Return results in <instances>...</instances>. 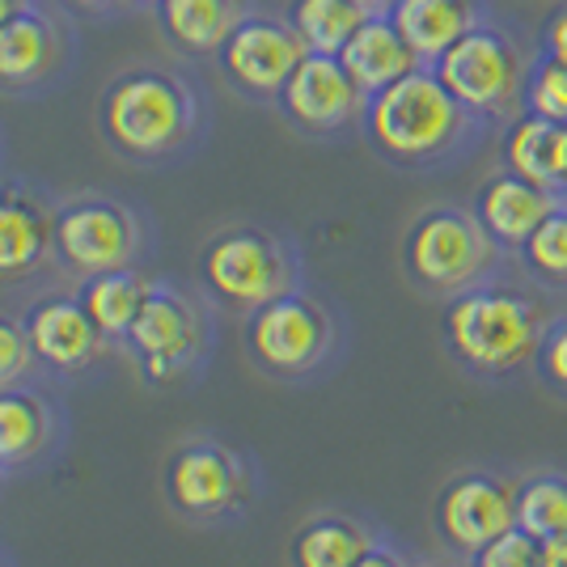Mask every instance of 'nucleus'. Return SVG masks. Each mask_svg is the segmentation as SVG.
<instances>
[{"label": "nucleus", "mask_w": 567, "mask_h": 567, "mask_svg": "<svg viewBox=\"0 0 567 567\" xmlns=\"http://www.w3.org/2000/svg\"><path fill=\"white\" fill-rule=\"evenodd\" d=\"M364 18L369 13L355 0H288V18L284 22L301 34L306 51L339 55Z\"/></svg>", "instance_id": "393cba45"}, {"label": "nucleus", "mask_w": 567, "mask_h": 567, "mask_svg": "<svg viewBox=\"0 0 567 567\" xmlns=\"http://www.w3.org/2000/svg\"><path fill=\"white\" fill-rule=\"evenodd\" d=\"M276 102H280L284 118L297 132L327 141V136H343V132L364 123L369 94L355 85L339 55L306 51V60L288 76V85L280 90Z\"/></svg>", "instance_id": "1a4fd4ad"}, {"label": "nucleus", "mask_w": 567, "mask_h": 567, "mask_svg": "<svg viewBox=\"0 0 567 567\" xmlns=\"http://www.w3.org/2000/svg\"><path fill=\"white\" fill-rule=\"evenodd\" d=\"M499 166L567 199V123L520 111L496 136Z\"/></svg>", "instance_id": "dca6fc26"}, {"label": "nucleus", "mask_w": 567, "mask_h": 567, "mask_svg": "<svg viewBox=\"0 0 567 567\" xmlns=\"http://www.w3.org/2000/svg\"><path fill=\"white\" fill-rule=\"evenodd\" d=\"M360 127H364L369 148L394 169L457 166L474 157L496 132L427 64L369 97Z\"/></svg>", "instance_id": "f257e3e1"}, {"label": "nucleus", "mask_w": 567, "mask_h": 567, "mask_svg": "<svg viewBox=\"0 0 567 567\" xmlns=\"http://www.w3.org/2000/svg\"><path fill=\"white\" fill-rule=\"evenodd\" d=\"M60 60L55 25L25 9L13 22L0 25V85H34L43 81Z\"/></svg>", "instance_id": "4be33fe9"}, {"label": "nucleus", "mask_w": 567, "mask_h": 567, "mask_svg": "<svg viewBox=\"0 0 567 567\" xmlns=\"http://www.w3.org/2000/svg\"><path fill=\"white\" fill-rule=\"evenodd\" d=\"M199 280L216 306L250 313L297 288V255L284 237L255 225H237L204 246Z\"/></svg>", "instance_id": "423d86ee"}, {"label": "nucleus", "mask_w": 567, "mask_h": 567, "mask_svg": "<svg viewBox=\"0 0 567 567\" xmlns=\"http://www.w3.org/2000/svg\"><path fill=\"white\" fill-rule=\"evenodd\" d=\"M525 111L567 123V60L534 48L529 85H525Z\"/></svg>", "instance_id": "cd10ccee"}, {"label": "nucleus", "mask_w": 567, "mask_h": 567, "mask_svg": "<svg viewBox=\"0 0 567 567\" xmlns=\"http://www.w3.org/2000/svg\"><path fill=\"white\" fill-rule=\"evenodd\" d=\"M513 255L462 204H432L402 237V271L427 297H457L474 284L508 276Z\"/></svg>", "instance_id": "7ed1b4c3"}, {"label": "nucleus", "mask_w": 567, "mask_h": 567, "mask_svg": "<svg viewBox=\"0 0 567 567\" xmlns=\"http://www.w3.org/2000/svg\"><path fill=\"white\" fill-rule=\"evenodd\" d=\"M153 292V284H144L136 271L118 267V271H102V276H85L81 284V306L94 318L102 339H127L136 313H141L144 297Z\"/></svg>", "instance_id": "b1692460"}, {"label": "nucleus", "mask_w": 567, "mask_h": 567, "mask_svg": "<svg viewBox=\"0 0 567 567\" xmlns=\"http://www.w3.org/2000/svg\"><path fill=\"white\" fill-rule=\"evenodd\" d=\"M153 4H162V0H153Z\"/></svg>", "instance_id": "58836bf2"}, {"label": "nucleus", "mask_w": 567, "mask_h": 567, "mask_svg": "<svg viewBox=\"0 0 567 567\" xmlns=\"http://www.w3.org/2000/svg\"><path fill=\"white\" fill-rule=\"evenodd\" d=\"M157 18L174 48L190 55H213L225 48V39L246 13H241V0H162Z\"/></svg>", "instance_id": "412c9836"}, {"label": "nucleus", "mask_w": 567, "mask_h": 567, "mask_svg": "<svg viewBox=\"0 0 567 567\" xmlns=\"http://www.w3.org/2000/svg\"><path fill=\"white\" fill-rule=\"evenodd\" d=\"M216 55H220L225 76L234 81L241 94L276 102L280 90L288 85V76L306 60V43H301V34L288 22H280V18L246 13Z\"/></svg>", "instance_id": "ddd939ff"}, {"label": "nucleus", "mask_w": 567, "mask_h": 567, "mask_svg": "<svg viewBox=\"0 0 567 567\" xmlns=\"http://www.w3.org/2000/svg\"><path fill=\"white\" fill-rule=\"evenodd\" d=\"M559 204H564V195H555V190L538 187V183H529V178H520V174L499 166L496 174H487L478 183V190H474L471 199V213L517 259L525 237L534 234Z\"/></svg>", "instance_id": "4468645a"}, {"label": "nucleus", "mask_w": 567, "mask_h": 567, "mask_svg": "<svg viewBox=\"0 0 567 567\" xmlns=\"http://www.w3.org/2000/svg\"><path fill=\"white\" fill-rule=\"evenodd\" d=\"M250 496V474L241 457L216 441L183 445L166 462V499L190 520H216L237 513Z\"/></svg>", "instance_id": "9b49d317"}, {"label": "nucleus", "mask_w": 567, "mask_h": 567, "mask_svg": "<svg viewBox=\"0 0 567 567\" xmlns=\"http://www.w3.org/2000/svg\"><path fill=\"white\" fill-rule=\"evenodd\" d=\"M355 567H415V564L406 559V550H402V546L378 538V543H373L364 555H360V559H355Z\"/></svg>", "instance_id": "473e14b6"}, {"label": "nucleus", "mask_w": 567, "mask_h": 567, "mask_svg": "<svg viewBox=\"0 0 567 567\" xmlns=\"http://www.w3.org/2000/svg\"><path fill=\"white\" fill-rule=\"evenodd\" d=\"M123 343L132 348L144 378L169 385V381L183 378L204 352V318L178 292L153 288Z\"/></svg>", "instance_id": "f8f14e48"}, {"label": "nucleus", "mask_w": 567, "mask_h": 567, "mask_svg": "<svg viewBox=\"0 0 567 567\" xmlns=\"http://www.w3.org/2000/svg\"><path fill=\"white\" fill-rule=\"evenodd\" d=\"M51 441V406L34 390L0 385V471L34 462Z\"/></svg>", "instance_id": "5701e85b"}, {"label": "nucleus", "mask_w": 567, "mask_h": 567, "mask_svg": "<svg viewBox=\"0 0 567 567\" xmlns=\"http://www.w3.org/2000/svg\"><path fill=\"white\" fill-rule=\"evenodd\" d=\"M246 352L271 378H309L318 373L334 355L339 343V327L334 313L318 297H309L301 288L284 292L267 306L246 313Z\"/></svg>", "instance_id": "0eeeda50"}, {"label": "nucleus", "mask_w": 567, "mask_h": 567, "mask_svg": "<svg viewBox=\"0 0 567 567\" xmlns=\"http://www.w3.org/2000/svg\"><path fill=\"white\" fill-rule=\"evenodd\" d=\"M364 13H390L394 9V0H355Z\"/></svg>", "instance_id": "c9c22d12"}, {"label": "nucleus", "mask_w": 567, "mask_h": 567, "mask_svg": "<svg viewBox=\"0 0 567 567\" xmlns=\"http://www.w3.org/2000/svg\"><path fill=\"white\" fill-rule=\"evenodd\" d=\"M136 220L111 199H72L51 220V255L76 276L118 271L136 255Z\"/></svg>", "instance_id": "9d476101"}, {"label": "nucleus", "mask_w": 567, "mask_h": 567, "mask_svg": "<svg viewBox=\"0 0 567 567\" xmlns=\"http://www.w3.org/2000/svg\"><path fill=\"white\" fill-rule=\"evenodd\" d=\"M30 360H34V348H30L25 322L0 313V385H13L18 378H25Z\"/></svg>", "instance_id": "7c9ffc66"}, {"label": "nucleus", "mask_w": 567, "mask_h": 567, "mask_svg": "<svg viewBox=\"0 0 567 567\" xmlns=\"http://www.w3.org/2000/svg\"><path fill=\"white\" fill-rule=\"evenodd\" d=\"M466 567H543V538H534L529 529H504L499 538L483 546V550H474Z\"/></svg>", "instance_id": "c85d7f7f"}, {"label": "nucleus", "mask_w": 567, "mask_h": 567, "mask_svg": "<svg viewBox=\"0 0 567 567\" xmlns=\"http://www.w3.org/2000/svg\"><path fill=\"white\" fill-rule=\"evenodd\" d=\"M378 543V534L360 517L348 513H313L297 525L288 543V564L292 567H355V559Z\"/></svg>", "instance_id": "aec40b11"}, {"label": "nucleus", "mask_w": 567, "mask_h": 567, "mask_svg": "<svg viewBox=\"0 0 567 567\" xmlns=\"http://www.w3.org/2000/svg\"><path fill=\"white\" fill-rule=\"evenodd\" d=\"M72 9H106V4H118V0H69Z\"/></svg>", "instance_id": "e433bc0d"}, {"label": "nucleus", "mask_w": 567, "mask_h": 567, "mask_svg": "<svg viewBox=\"0 0 567 567\" xmlns=\"http://www.w3.org/2000/svg\"><path fill=\"white\" fill-rule=\"evenodd\" d=\"M432 525L453 555L471 559L474 550L517 525V478L496 471L453 474L432 499Z\"/></svg>", "instance_id": "6e6552de"}, {"label": "nucleus", "mask_w": 567, "mask_h": 567, "mask_svg": "<svg viewBox=\"0 0 567 567\" xmlns=\"http://www.w3.org/2000/svg\"><path fill=\"white\" fill-rule=\"evenodd\" d=\"M339 60H343V69L352 72V81L369 97L385 90V85L402 81L406 72L420 69V55L399 34V25L390 22V13H369L360 22V30L343 43Z\"/></svg>", "instance_id": "a211bd4d"}, {"label": "nucleus", "mask_w": 567, "mask_h": 567, "mask_svg": "<svg viewBox=\"0 0 567 567\" xmlns=\"http://www.w3.org/2000/svg\"><path fill=\"white\" fill-rule=\"evenodd\" d=\"M492 13L487 0H394L390 22L420 55V64H436L445 51Z\"/></svg>", "instance_id": "f3484780"}, {"label": "nucleus", "mask_w": 567, "mask_h": 567, "mask_svg": "<svg viewBox=\"0 0 567 567\" xmlns=\"http://www.w3.org/2000/svg\"><path fill=\"white\" fill-rule=\"evenodd\" d=\"M51 220L34 195L22 187H0V284L22 280L51 250Z\"/></svg>", "instance_id": "6ab92c4d"}, {"label": "nucleus", "mask_w": 567, "mask_h": 567, "mask_svg": "<svg viewBox=\"0 0 567 567\" xmlns=\"http://www.w3.org/2000/svg\"><path fill=\"white\" fill-rule=\"evenodd\" d=\"M517 525L534 538L567 534V471H534L517 478Z\"/></svg>", "instance_id": "a878e982"}, {"label": "nucleus", "mask_w": 567, "mask_h": 567, "mask_svg": "<svg viewBox=\"0 0 567 567\" xmlns=\"http://www.w3.org/2000/svg\"><path fill=\"white\" fill-rule=\"evenodd\" d=\"M22 322L30 334V348H34V360H43L48 369H60V373L85 369L102 348V331L85 313L81 297H60V292L39 297L25 309Z\"/></svg>", "instance_id": "2eb2a0df"}, {"label": "nucleus", "mask_w": 567, "mask_h": 567, "mask_svg": "<svg viewBox=\"0 0 567 567\" xmlns=\"http://www.w3.org/2000/svg\"><path fill=\"white\" fill-rule=\"evenodd\" d=\"M517 262L529 284L550 288V292H567V199L525 237Z\"/></svg>", "instance_id": "bb28decb"}, {"label": "nucleus", "mask_w": 567, "mask_h": 567, "mask_svg": "<svg viewBox=\"0 0 567 567\" xmlns=\"http://www.w3.org/2000/svg\"><path fill=\"white\" fill-rule=\"evenodd\" d=\"M25 9H30V0H0V25L13 22V18L25 13Z\"/></svg>", "instance_id": "f704fd0d"}, {"label": "nucleus", "mask_w": 567, "mask_h": 567, "mask_svg": "<svg viewBox=\"0 0 567 567\" xmlns=\"http://www.w3.org/2000/svg\"><path fill=\"white\" fill-rule=\"evenodd\" d=\"M534 373H538L546 390L567 399V313H550L538 355H534Z\"/></svg>", "instance_id": "c756f323"}, {"label": "nucleus", "mask_w": 567, "mask_h": 567, "mask_svg": "<svg viewBox=\"0 0 567 567\" xmlns=\"http://www.w3.org/2000/svg\"><path fill=\"white\" fill-rule=\"evenodd\" d=\"M543 567H567V534L543 538Z\"/></svg>", "instance_id": "72a5a7b5"}, {"label": "nucleus", "mask_w": 567, "mask_h": 567, "mask_svg": "<svg viewBox=\"0 0 567 567\" xmlns=\"http://www.w3.org/2000/svg\"><path fill=\"white\" fill-rule=\"evenodd\" d=\"M424 567H457V564H424Z\"/></svg>", "instance_id": "4c0bfd02"}, {"label": "nucleus", "mask_w": 567, "mask_h": 567, "mask_svg": "<svg viewBox=\"0 0 567 567\" xmlns=\"http://www.w3.org/2000/svg\"><path fill=\"white\" fill-rule=\"evenodd\" d=\"M538 48L567 60V0L559 9H550V18H546L543 30H538Z\"/></svg>", "instance_id": "2f4dec72"}, {"label": "nucleus", "mask_w": 567, "mask_h": 567, "mask_svg": "<svg viewBox=\"0 0 567 567\" xmlns=\"http://www.w3.org/2000/svg\"><path fill=\"white\" fill-rule=\"evenodd\" d=\"M529 64H534V48L525 43L520 25L499 18L492 9L432 69L474 115L487 118L499 132L508 118H517L525 111Z\"/></svg>", "instance_id": "20e7f679"}, {"label": "nucleus", "mask_w": 567, "mask_h": 567, "mask_svg": "<svg viewBox=\"0 0 567 567\" xmlns=\"http://www.w3.org/2000/svg\"><path fill=\"white\" fill-rule=\"evenodd\" d=\"M546 322H550V309L543 297L525 284L499 276L445 301L441 339L453 364H462L471 378L508 381L517 373H534Z\"/></svg>", "instance_id": "f03ea898"}, {"label": "nucleus", "mask_w": 567, "mask_h": 567, "mask_svg": "<svg viewBox=\"0 0 567 567\" xmlns=\"http://www.w3.org/2000/svg\"><path fill=\"white\" fill-rule=\"evenodd\" d=\"M102 127L127 157H166L190 136L195 102L169 72H123L102 97Z\"/></svg>", "instance_id": "39448f33"}]
</instances>
